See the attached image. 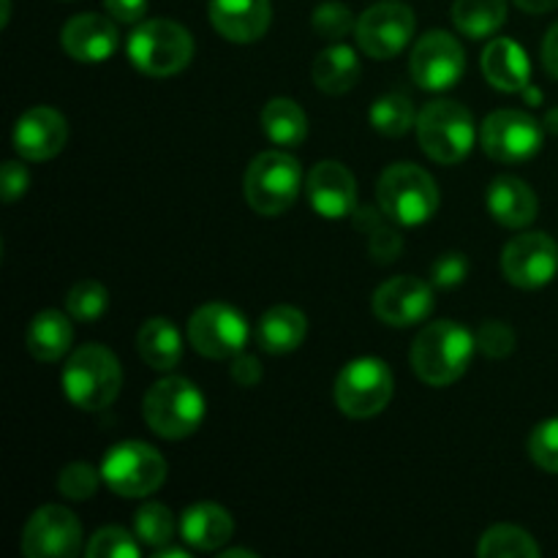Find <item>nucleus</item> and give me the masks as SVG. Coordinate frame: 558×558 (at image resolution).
Returning <instances> with one entry per match:
<instances>
[{
	"label": "nucleus",
	"mask_w": 558,
	"mask_h": 558,
	"mask_svg": "<svg viewBox=\"0 0 558 558\" xmlns=\"http://www.w3.org/2000/svg\"><path fill=\"white\" fill-rule=\"evenodd\" d=\"M477 338L458 322H434L412 343V368L425 385L447 387L466 374Z\"/></svg>",
	"instance_id": "obj_1"
},
{
	"label": "nucleus",
	"mask_w": 558,
	"mask_h": 558,
	"mask_svg": "<svg viewBox=\"0 0 558 558\" xmlns=\"http://www.w3.org/2000/svg\"><path fill=\"white\" fill-rule=\"evenodd\" d=\"M123 387V371L107 347L87 343L69 357L63 368V392L76 409L101 412L112 407Z\"/></svg>",
	"instance_id": "obj_2"
},
{
	"label": "nucleus",
	"mask_w": 558,
	"mask_h": 558,
	"mask_svg": "<svg viewBox=\"0 0 558 558\" xmlns=\"http://www.w3.org/2000/svg\"><path fill=\"white\" fill-rule=\"evenodd\" d=\"M379 207L401 227H420L439 210V189L425 169L414 163H392L376 185Z\"/></svg>",
	"instance_id": "obj_3"
},
{
	"label": "nucleus",
	"mask_w": 558,
	"mask_h": 558,
	"mask_svg": "<svg viewBox=\"0 0 558 558\" xmlns=\"http://www.w3.org/2000/svg\"><path fill=\"white\" fill-rule=\"evenodd\" d=\"M145 423L161 439H185L205 420V396L183 376H167L147 390Z\"/></svg>",
	"instance_id": "obj_4"
},
{
	"label": "nucleus",
	"mask_w": 558,
	"mask_h": 558,
	"mask_svg": "<svg viewBox=\"0 0 558 558\" xmlns=\"http://www.w3.org/2000/svg\"><path fill=\"white\" fill-rule=\"evenodd\" d=\"M303 189V169L298 158L283 150H265L245 172V199L259 216H281Z\"/></svg>",
	"instance_id": "obj_5"
},
{
	"label": "nucleus",
	"mask_w": 558,
	"mask_h": 558,
	"mask_svg": "<svg viewBox=\"0 0 558 558\" xmlns=\"http://www.w3.org/2000/svg\"><path fill=\"white\" fill-rule=\"evenodd\" d=\"M129 58L150 76H172L194 58V38L172 20H147L129 36Z\"/></svg>",
	"instance_id": "obj_6"
},
{
	"label": "nucleus",
	"mask_w": 558,
	"mask_h": 558,
	"mask_svg": "<svg viewBox=\"0 0 558 558\" xmlns=\"http://www.w3.org/2000/svg\"><path fill=\"white\" fill-rule=\"evenodd\" d=\"M417 136L428 158L439 163H458L472 153L474 118L466 107L458 101H430L417 114Z\"/></svg>",
	"instance_id": "obj_7"
},
{
	"label": "nucleus",
	"mask_w": 558,
	"mask_h": 558,
	"mask_svg": "<svg viewBox=\"0 0 558 558\" xmlns=\"http://www.w3.org/2000/svg\"><path fill=\"white\" fill-rule=\"evenodd\" d=\"M101 477L123 499H142L163 485L167 461L145 441H123L104 456Z\"/></svg>",
	"instance_id": "obj_8"
},
{
	"label": "nucleus",
	"mask_w": 558,
	"mask_h": 558,
	"mask_svg": "<svg viewBox=\"0 0 558 558\" xmlns=\"http://www.w3.org/2000/svg\"><path fill=\"white\" fill-rule=\"evenodd\" d=\"M396 381L392 371L379 357H357L338 374L336 403L347 417L365 420L390 403Z\"/></svg>",
	"instance_id": "obj_9"
},
{
	"label": "nucleus",
	"mask_w": 558,
	"mask_h": 558,
	"mask_svg": "<svg viewBox=\"0 0 558 558\" xmlns=\"http://www.w3.org/2000/svg\"><path fill=\"white\" fill-rule=\"evenodd\" d=\"M189 341L210 360H232L248 341V322L227 303H207L191 316Z\"/></svg>",
	"instance_id": "obj_10"
},
{
	"label": "nucleus",
	"mask_w": 558,
	"mask_h": 558,
	"mask_svg": "<svg viewBox=\"0 0 558 558\" xmlns=\"http://www.w3.org/2000/svg\"><path fill=\"white\" fill-rule=\"evenodd\" d=\"M480 140L494 161L521 163L537 156L543 147V125L521 109H499L485 118Z\"/></svg>",
	"instance_id": "obj_11"
},
{
	"label": "nucleus",
	"mask_w": 558,
	"mask_h": 558,
	"mask_svg": "<svg viewBox=\"0 0 558 558\" xmlns=\"http://www.w3.org/2000/svg\"><path fill=\"white\" fill-rule=\"evenodd\" d=\"M501 272L521 289H539L558 272V243L545 232H523L505 245Z\"/></svg>",
	"instance_id": "obj_12"
},
{
	"label": "nucleus",
	"mask_w": 558,
	"mask_h": 558,
	"mask_svg": "<svg viewBox=\"0 0 558 558\" xmlns=\"http://www.w3.org/2000/svg\"><path fill=\"white\" fill-rule=\"evenodd\" d=\"M82 548V526L65 507L47 505L31 515L22 532L27 558H74Z\"/></svg>",
	"instance_id": "obj_13"
},
{
	"label": "nucleus",
	"mask_w": 558,
	"mask_h": 558,
	"mask_svg": "<svg viewBox=\"0 0 558 558\" xmlns=\"http://www.w3.org/2000/svg\"><path fill=\"white\" fill-rule=\"evenodd\" d=\"M463 47L447 31H430L414 44L409 71L423 90H447L463 76Z\"/></svg>",
	"instance_id": "obj_14"
},
{
	"label": "nucleus",
	"mask_w": 558,
	"mask_h": 558,
	"mask_svg": "<svg viewBox=\"0 0 558 558\" xmlns=\"http://www.w3.org/2000/svg\"><path fill=\"white\" fill-rule=\"evenodd\" d=\"M414 36V11L407 3L371 5L357 20V41L376 60L396 58Z\"/></svg>",
	"instance_id": "obj_15"
},
{
	"label": "nucleus",
	"mask_w": 558,
	"mask_h": 558,
	"mask_svg": "<svg viewBox=\"0 0 558 558\" xmlns=\"http://www.w3.org/2000/svg\"><path fill=\"white\" fill-rule=\"evenodd\" d=\"M434 311V289L414 276H398L374 294V314L385 325L412 327Z\"/></svg>",
	"instance_id": "obj_16"
},
{
	"label": "nucleus",
	"mask_w": 558,
	"mask_h": 558,
	"mask_svg": "<svg viewBox=\"0 0 558 558\" xmlns=\"http://www.w3.org/2000/svg\"><path fill=\"white\" fill-rule=\"evenodd\" d=\"M69 125L65 118L52 107H33L16 120L14 150L27 161H47L65 147Z\"/></svg>",
	"instance_id": "obj_17"
},
{
	"label": "nucleus",
	"mask_w": 558,
	"mask_h": 558,
	"mask_svg": "<svg viewBox=\"0 0 558 558\" xmlns=\"http://www.w3.org/2000/svg\"><path fill=\"white\" fill-rule=\"evenodd\" d=\"M311 207L325 218H347L357 207V180L343 163H316L305 180Z\"/></svg>",
	"instance_id": "obj_18"
},
{
	"label": "nucleus",
	"mask_w": 558,
	"mask_h": 558,
	"mask_svg": "<svg viewBox=\"0 0 558 558\" xmlns=\"http://www.w3.org/2000/svg\"><path fill=\"white\" fill-rule=\"evenodd\" d=\"M60 44L80 63H104L118 49V27L109 16L76 14L63 25Z\"/></svg>",
	"instance_id": "obj_19"
},
{
	"label": "nucleus",
	"mask_w": 558,
	"mask_h": 558,
	"mask_svg": "<svg viewBox=\"0 0 558 558\" xmlns=\"http://www.w3.org/2000/svg\"><path fill=\"white\" fill-rule=\"evenodd\" d=\"M270 0H210V22L223 38L251 44L270 27Z\"/></svg>",
	"instance_id": "obj_20"
},
{
	"label": "nucleus",
	"mask_w": 558,
	"mask_h": 558,
	"mask_svg": "<svg viewBox=\"0 0 558 558\" xmlns=\"http://www.w3.org/2000/svg\"><path fill=\"white\" fill-rule=\"evenodd\" d=\"M537 194L521 178L501 174L488 189V210L501 227L523 229L537 218Z\"/></svg>",
	"instance_id": "obj_21"
},
{
	"label": "nucleus",
	"mask_w": 558,
	"mask_h": 558,
	"mask_svg": "<svg viewBox=\"0 0 558 558\" xmlns=\"http://www.w3.org/2000/svg\"><path fill=\"white\" fill-rule=\"evenodd\" d=\"M483 74L490 85L505 93L526 90L532 74L526 49L518 47L512 38H494L483 52Z\"/></svg>",
	"instance_id": "obj_22"
},
{
	"label": "nucleus",
	"mask_w": 558,
	"mask_h": 558,
	"mask_svg": "<svg viewBox=\"0 0 558 558\" xmlns=\"http://www.w3.org/2000/svg\"><path fill=\"white\" fill-rule=\"evenodd\" d=\"M232 532V515L221 505H213V501L189 507L183 512V521H180V534L196 550H218L223 543H229Z\"/></svg>",
	"instance_id": "obj_23"
},
{
	"label": "nucleus",
	"mask_w": 558,
	"mask_h": 558,
	"mask_svg": "<svg viewBox=\"0 0 558 558\" xmlns=\"http://www.w3.org/2000/svg\"><path fill=\"white\" fill-rule=\"evenodd\" d=\"M305 332H308V322L303 311L292 305H272L256 325V341L265 352L287 354L305 341Z\"/></svg>",
	"instance_id": "obj_24"
},
{
	"label": "nucleus",
	"mask_w": 558,
	"mask_h": 558,
	"mask_svg": "<svg viewBox=\"0 0 558 558\" xmlns=\"http://www.w3.org/2000/svg\"><path fill=\"white\" fill-rule=\"evenodd\" d=\"M136 349L142 360L156 371H172L183 357V341H180L178 327L163 316H153L142 325L136 336Z\"/></svg>",
	"instance_id": "obj_25"
},
{
	"label": "nucleus",
	"mask_w": 558,
	"mask_h": 558,
	"mask_svg": "<svg viewBox=\"0 0 558 558\" xmlns=\"http://www.w3.org/2000/svg\"><path fill=\"white\" fill-rule=\"evenodd\" d=\"M360 58L352 47H327L325 52L316 54L314 60V82L322 93L330 96H341V93L352 90L360 80Z\"/></svg>",
	"instance_id": "obj_26"
},
{
	"label": "nucleus",
	"mask_w": 558,
	"mask_h": 558,
	"mask_svg": "<svg viewBox=\"0 0 558 558\" xmlns=\"http://www.w3.org/2000/svg\"><path fill=\"white\" fill-rule=\"evenodd\" d=\"M71 338H74L71 322L65 319V314L52 308L33 316L31 327H27V349L41 363H54L63 357L71 347Z\"/></svg>",
	"instance_id": "obj_27"
},
{
	"label": "nucleus",
	"mask_w": 558,
	"mask_h": 558,
	"mask_svg": "<svg viewBox=\"0 0 558 558\" xmlns=\"http://www.w3.org/2000/svg\"><path fill=\"white\" fill-rule=\"evenodd\" d=\"M262 129L276 145L298 147L308 136V118L292 98H272L262 109Z\"/></svg>",
	"instance_id": "obj_28"
},
{
	"label": "nucleus",
	"mask_w": 558,
	"mask_h": 558,
	"mask_svg": "<svg viewBox=\"0 0 558 558\" xmlns=\"http://www.w3.org/2000/svg\"><path fill=\"white\" fill-rule=\"evenodd\" d=\"M505 0H456L452 3V22L469 38H488L505 25Z\"/></svg>",
	"instance_id": "obj_29"
},
{
	"label": "nucleus",
	"mask_w": 558,
	"mask_h": 558,
	"mask_svg": "<svg viewBox=\"0 0 558 558\" xmlns=\"http://www.w3.org/2000/svg\"><path fill=\"white\" fill-rule=\"evenodd\" d=\"M477 556L483 558H537L539 545L523 529L501 523V526L488 529L477 545Z\"/></svg>",
	"instance_id": "obj_30"
},
{
	"label": "nucleus",
	"mask_w": 558,
	"mask_h": 558,
	"mask_svg": "<svg viewBox=\"0 0 558 558\" xmlns=\"http://www.w3.org/2000/svg\"><path fill=\"white\" fill-rule=\"evenodd\" d=\"M371 125H374L379 134L385 136H403L412 129L417 120H414V107L403 93H385L374 101L368 112Z\"/></svg>",
	"instance_id": "obj_31"
},
{
	"label": "nucleus",
	"mask_w": 558,
	"mask_h": 558,
	"mask_svg": "<svg viewBox=\"0 0 558 558\" xmlns=\"http://www.w3.org/2000/svg\"><path fill=\"white\" fill-rule=\"evenodd\" d=\"M134 534L140 537V543H145L147 548H167L174 537V518L172 512L167 510L163 505H150L142 507L134 518Z\"/></svg>",
	"instance_id": "obj_32"
},
{
	"label": "nucleus",
	"mask_w": 558,
	"mask_h": 558,
	"mask_svg": "<svg viewBox=\"0 0 558 558\" xmlns=\"http://www.w3.org/2000/svg\"><path fill=\"white\" fill-rule=\"evenodd\" d=\"M109 305V292L104 289V283L93 281H80L71 287L69 298H65V311H69L71 319L76 322H98L107 314Z\"/></svg>",
	"instance_id": "obj_33"
},
{
	"label": "nucleus",
	"mask_w": 558,
	"mask_h": 558,
	"mask_svg": "<svg viewBox=\"0 0 558 558\" xmlns=\"http://www.w3.org/2000/svg\"><path fill=\"white\" fill-rule=\"evenodd\" d=\"M140 545L134 534L120 526H107L93 534L87 543V556L90 558H140Z\"/></svg>",
	"instance_id": "obj_34"
},
{
	"label": "nucleus",
	"mask_w": 558,
	"mask_h": 558,
	"mask_svg": "<svg viewBox=\"0 0 558 558\" xmlns=\"http://www.w3.org/2000/svg\"><path fill=\"white\" fill-rule=\"evenodd\" d=\"M101 474L90 466V463H69V466L60 472L58 477V490L65 496V499H90L96 496L98 483H101Z\"/></svg>",
	"instance_id": "obj_35"
},
{
	"label": "nucleus",
	"mask_w": 558,
	"mask_h": 558,
	"mask_svg": "<svg viewBox=\"0 0 558 558\" xmlns=\"http://www.w3.org/2000/svg\"><path fill=\"white\" fill-rule=\"evenodd\" d=\"M529 456L545 472L558 474V417L545 420L532 430L529 439Z\"/></svg>",
	"instance_id": "obj_36"
},
{
	"label": "nucleus",
	"mask_w": 558,
	"mask_h": 558,
	"mask_svg": "<svg viewBox=\"0 0 558 558\" xmlns=\"http://www.w3.org/2000/svg\"><path fill=\"white\" fill-rule=\"evenodd\" d=\"M354 27L352 11L347 9L338 0H330V3H322L319 9L314 11V31L319 33L322 38H343Z\"/></svg>",
	"instance_id": "obj_37"
},
{
	"label": "nucleus",
	"mask_w": 558,
	"mask_h": 558,
	"mask_svg": "<svg viewBox=\"0 0 558 558\" xmlns=\"http://www.w3.org/2000/svg\"><path fill=\"white\" fill-rule=\"evenodd\" d=\"M477 347L483 349L488 357H507L515 349V332L507 322L488 319L480 325L477 332Z\"/></svg>",
	"instance_id": "obj_38"
},
{
	"label": "nucleus",
	"mask_w": 558,
	"mask_h": 558,
	"mask_svg": "<svg viewBox=\"0 0 558 558\" xmlns=\"http://www.w3.org/2000/svg\"><path fill=\"white\" fill-rule=\"evenodd\" d=\"M430 276H434V283L441 289H452L458 283H463V278L469 276V262L463 254H456V251H447L445 256L434 262L430 267Z\"/></svg>",
	"instance_id": "obj_39"
},
{
	"label": "nucleus",
	"mask_w": 558,
	"mask_h": 558,
	"mask_svg": "<svg viewBox=\"0 0 558 558\" xmlns=\"http://www.w3.org/2000/svg\"><path fill=\"white\" fill-rule=\"evenodd\" d=\"M27 185H31V174H27V169L16 161H5L3 178H0V194H3V199L5 202L20 199V196L27 191Z\"/></svg>",
	"instance_id": "obj_40"
},
{
	"label": "nucleus",
	"mask_w": 558,
	"mask_h": 558,
	"mask_svg": "<svg viewBox=\"0 0 558 558\" xmlns=\"http://www.w3.org/2000/svg\"><path fill=\"white\" fill-rule=\"evenodd\" d=\"M401 248H403V240L396 229L379 227L371 232V256H374V259L390 262L401 254Z\"/></svg>",
	"instance_id": "obj_41"
},
{
	"label": "nucleus",
	"mask_w": 558,
	"mask_h": 558,
	"mask_svg": "<svg viewBox=\"0 0 558 558\" xmlns=\"http://www.w3.org/2000/svg\"><path fill=\"white\" fill-rule=\"evenodd\" d=\"M104 9L109 11L112 20L134 25L147 14V0H104Z\"/></svg>",
	"instance_id": "obj_42"
},
{
	"label": "nucleus",
	"mask_w": 558,
	"mask_h": 558,
	"mask_svg": "<svg viewBox=\"0 0 558 558\" xmlns=\"http://www.w3.org/2000/svg\"><path fill=\"white\" fill-rule=\"evenodd\" d=\"M232 379L243 387H254L262 379V365L251 354H234L232 357Z\"/></svg>",
	"instance_id": "obj_43"
},
{
	"label": "nucleus",
	"mask_w": 558,
	"mask_h": 558,
	"mask_svg": "<svg viewBox=\"0 0 558 558\" xmlns=\"http://www.w3.org/2000/svg\"><path fill=\"white\" fill-rule=\"evenodd\" d=\"M543 63L545 69L550 71V76H556L558 80V22L550 27L548 36H545L543 41Z\"/></svg>",
	"instance_id": "obj_44"
},
{
	"label": "nucleus",
	"mask_w": 558,
	"mask_h": 558,
	"mask_svg": "<svg viewBox=\"0 0 558 558\" xmlns=\"http://www.w3.org/2000/svg\"><path fill=\"white\" fill-rule=\"evenodd\" d=\"M515 3L529 14H545V11L558 9V0H515Z\"/></svg>",
	"instance_id": "obj_45"
},
{
	"label": "nucleus",
	"mask_w": 558,
	"mask_h": 558,
	"mask_svg": "<svg viewBox=\"0 0 558 558\" xmlns=\"http://www.w3.org/2000/svg\"><path fill=\"white\" fill-rule=\"evenodd\" d=\"M545 129H548L550 134H558V107L548 112V118H545Z\"/></svg>",
	"instance_id": "obj_46"
},
{
	"label": "nucleus",
	"mask_w": 558,
	"mask_h": 558,
	"mask_svg": "<svg viewBox=\"0 0 558 558\" xmlns=\"http://www.w3.org/2000/svg\"><path fill=\"white\" fill-rule=\"evenodd\" d=\"M158 556H161V558H172V556L185 558V556H189V550H180V548H161V550H158Z\"/></svg>",
	"instance_id": "obj_47"
},
{
	"label": "nucleus",
	"mask_w": 558,
	"mask_h": 558,
	"mask_svg": "<svg viewBox=\"0 0 558 558\" xmlns=\"http://www.w3.org/2000/svg\"><path fill=\"white\" fill-rule=\"evenodd\" d=\"M223 556H227V558H234V556H251V558H254L256 554H254V550H245V548H234V550H227V554H223Z\"/></svg>",
	"instance_id": "obj_48"
},
{
	"label": "nucleus",
	"mask_w": 558,
	"mask_h": 558,
	"mask_svg": "<svg viewBox=\"0 0 558 558\" xmlns=\"http://www.w3.org/2000/svg\"><path fill=\"white\" fill-rule=\"evenodd\" d=\"M9 11H11V3L9 0H3V25L9 22Z\"/></svg>",
	"instance_id": "obj_49"
}]
</instances>
